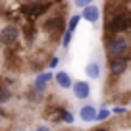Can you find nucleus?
I'll list each match as a JSON object with an SVG mask.
<instances>
[{
	"label": "nucleus",
	"mask_w": 131,
	"mask_h": 131,
	"mask_svg": "<svg viewBox=\"0 0 131 131\" xmlns=\"http://www.w3.org/2000/svg\"><path fill=\"white\" fill-rule=\"evenodd\" d=\"M127 25H129V29H131V12H127Z\"/></svg>",
	"instance_id": "412c9836"
},
{
	"label": "nucleus",
	"mask_w": 131,
	"mask_h": 131,
	"mask_svg": "<svg viewBox=\"0 0 131 131\" xmlns=\"http://www.w3.org/2000/svg\"><path fill=\"white\" fill-rule=\"evenodd\" d=\"M54 81H56V85L60 89H71V85H73V79L70 77L68 71H56L54 73Z\"/></svg>",
	"instance_id": "9d476101"
},
{
	"label": "nucleus",
	"mask_w": 131,
	"mask_h": 131,
	"mask_svg": "<svg viewBox=\"0 0 131 131\" xmlns=\"http://www.w3.org/2000/svg\"><path fill=\"white\" fill-rule=\"evenodd\" d=\"M37 129H39V131H46V129H48V125H39Z\"/></svg>",
	"instance_id": "4be33fe9"
},
{
	"label": "nucleus",
	"mask_w": 131,
	"mask_h": 131,
	"mask_svg": "<svg viewBox=\"0 0 131 131\" xmlns=\"http://www.w3.org/2000/svg\"><path fill=\"white\" fill-rule=\"evenodd\" d=\"M129 31V25H127V10H119L116 14H112V17L106 23V33L108 35H119V33Z\"/></svg>",
	"instance_id": "f03ea898"
},
{
	"label": "nucleus",
	"mask_w": 131,
	"mask_h": 131,
	"mask_svg": "<svg viewBox=\"0 0 131 131\" xmlns=\"http://www.w3.org/2000/svg\"><path fill=\"white\" fill-rule=\"evenodd\" d=\"M12 100V89L6 85H0V104H6Z\"/></svg>",
	"instance_id": "ddd939ff"
},
{
	"label": "nucleus",
	"mask_w": 131,
	"mask_h": 131,
	"mask_svg": "<svg viewBox=\"0 0 131 131\" xmlns=\"http://www.w3.org/2000/svg\"><path fill=\"white\" fill-rule=\"evenodd\" d=\"M93 0H73V6L75 8H85L87 4H91Z\"/></svg>",
	"instance_id": "a211bd4d"
},
{
	"label": "nucleus",
	"mask_w": 131,
	"mask_h": 131,
	"mask_svg": "<svg viewBox=\"0 0 131 131\" xmlns=\"http://www.w3.org/2000/svg\"><path fill=\"white\" fill-rule=\"evenodd\" d=\"M85 73H87V77L89 79H100V73H102V71H100V64H98V62H89V64H87V68H85Z\"/></svg>",
	"instance_id": "9b49d317"
},
{
	"label": "nucleus",
	"mask_w": 131,
	"mask_h": 131,
	"mask_svg": "<svg viewBox=\"0 0 131 131\" xmlns=\"http://www.w3.org/2000/svg\"><path fill=\"white\" fill-rule=\"evenodd\" d=\"M106 54L110 58H119V56H129L131 54V45L123 33L119 35H106Z\"/></svg>",
	"instance_id": "f257e3e1"
},
{
	"label": "nucleus",
	"mask_w": 131,
	"mask_h": 131,
	"mask_svg": "<svg viewBox=\"0 0 131 131\" xmlns=\"http://www.w3.org/2000/svg\"><path fill=\"white\" fill-rule=\"evenodd\" d=\"M110 114H112V110H108V108H100V110L96 112V122H106L108 118H110Z\"/></svg>",
	"instance_id": "2eb2a0df"
},
{
	"label": "nucleus",
	"mask_w": 131,
	"mask_h": 131,
	"mask_svg": "<svg viewBox=\"0 0 131 131\" xmlns=\"http://www.w3.org/2000/svg\"><path fill=\"white\" fill-rule=\"evenodd\" d=\"M42 31L52 35V37H60L66 33V25H64V19L60 16H52V17H46L42 21Z\"/></svg>",
	"instance_id": "7ed1b4c3"
},
{
	"label": "nucleus",
	"mask_w": 131,
	"mask_h": 131,
	"mask_svg": "<svg viewBox=\"0 0 131 131\" xmlns=\"http://www.w3.org/2000/svg\"><path fill=\"white\" fill-rule=\"evenodd\" d=\"M62 122H64V123H73V122H75L73 112L66 110V108H62Z\"/></svg>",
	"instance_id": "dca6fc26"
},
{
	"label": "nucleus",
	"mask_w": 131,
	"mask_h": 131,
	"mask_svg": "<svg viewBox=\"0 0 131 131\" xmlns=\"http://www.w3.org/2000/svg\"><path fill=\"white\" fill-rule=\"evenodd\" d=\"M81 19H83L81 14H75V16H71L70 21H68V25H66V31L75 33V29H77V25H79V21H81Z\"/></svg>",
	"instance_id": "4468645a"
},
{
	"label": "nucleus",
	"mask_w": 131,
	"mask_h": 131,
	"mask_svg": "<svg viewBox=\"0 0 131 131\" xmlns=\"http://www.w3.org/2000/svg\"><path fill=\"white\" fill-rule=\"evenodd\" d=\"M17 39H19V27L14 23L6 25V27H2V31H0V45L2 46H14L17 42Z\"/></svg>",
	"instance_id": "39448f33"
},
{
	"label": "nucleus",
	"mask_w": 131,
	"mask_h": 131,
	"mask_svg": "<svg viewBox=\"0 0 131 131\" xmlns=\"http://www.w3.org/2000/svg\"><path fill=\"white\" fill-rule=\"evenodd\" d=\"M58 64H60V58H58V56H52V60L48 62V68H50V70H54Z\"/></svg>",
	"instance_id": "aec40b11"
},
{
	"label": "nucleus",
	"mask_w": 131,
	"mask_h": 131,
	"mask_svg": "<svg viewBox=\"0 0 131 131\" xmlns=\"http://www.w3.org/2000/svg\"><path fill=\"white\" fill-rule=\"evenodd\" d=\"M71 37H73V33H71V31H66L64 35H62V48H70Z\"/></svg>",
	"instance_id": "f3484780"
},
{
	"label": "nucleus",
	"mask_w": 131,
	"mask_h": 131,
	"mask_svg": "<svg viewBox=\"0 0 131 131\" xmlns=\"http://www.w3.org/2000/svg\"><path fill=\"white\" fill-rule=\"evenodd\" d=\"M71 91H73V96L77 98V100H87V98L91 96V85H89V81H73Z\"/></svg>",
	"instance_id": "0eeeda50"
},
{
	"label": "nucleus",
	"mask_w": 131,
	"mask_h": 131,
	"mask_svg": "<svg viewBox=\"0 0 131 131\" xmlns=\"http://www.w3.org/2000/svg\"><path fill=\"white\" fill-rule=\"evenodd\" d=\"M125 112H127V108L125 106H114V108H112V114H125Z\"/></svg>",
	"instance_id": "6ab92c4d"
},
{
	"label": "nucleus",
	"mask_w": 131,
	"mask_h": 131,
	"mask_svg": "<svg viewBox=\"0 0 131 131\" xmlns=\"http://www.w3.org/2000/svg\"><path fill=\"white\" fill-rule=\"evenodd\" d=\"M96 108L93 106V104H85V106H81V110H79V119L85 123H91V122H96Z\"/></svg>",
	"instance_id": "1a4fd4ad"
},
{
	"label": "nucleus",
	"mask_w": 131,
	"mask_h": 131,
	"mask_svg": "<svg viewBox=\"0 0 131 131\" xmlns=\"http://www.w3.org/2000/svg\"><path fill=\"white\" fill-rule=\"evenodd\" d=\"M23 35H25V41L27 42H33L35 41V33H37V29H35V25L33 23H27V25H23Z\"/></svg>",
	"instance_id": "f8f14e48"
},
{
	"label": "nucleus",
	"mask_w": 131,
	"mask_h": 131,
	"mask_svg": "<svg viewBox=\"0 0 131 131\" xmlns=\"http://www.w3.org/2000/svg\"><path fill=\"white\" fill-rule=\"evenodd\" d=\"M129 56H119V58H110V64H108V70H110L112 77H122L123 73H127V68H129Z\"/></svg>",
	"instance_id": "20e7f679"
},
{
	"label": "nucleus",
	"mask_w": 131,
	"mask_h": 131,
	"mask_svg": "<svg viewBox=\"0 0 131 131\" xmlns=\"http://www.w3.org/2000/svg\"><path fill=\"white\" fill-rule=\"evenodd\" d=\"M100 16H102L100 8H98V6H94L93 2H91V4H87L85 8H81V17L87 21V23H98Z\"/></svg>",
	"instance_id": "423d86ee"
},
{
	"label": "nucleus",
	"mask_w": 131,
	"mask_h": 131,
	"mask_svg": "<svg viewBox=\"0 0 131 131\" xmlns=\"http://www.w3.org/2000/svg\"><path fill=\"white\" fill-rule=\"evenodd\" d=\"M52 79H54L52 71H42V73H39L37 77H35V91H37V93H45L46 85H48Z\"/></svg>",
	"instance_id": "6e6552de"
}]
</instances>
